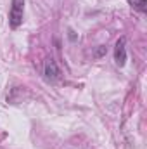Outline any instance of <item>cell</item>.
I'll return each instance as SVG.
<instances>
[{
  "instance_id": "cell-1",
  "label": "cell",
  "mask_w": 147,
  "mask_h": 149,
  "mask_svg": "<svg viewBox=\"0 0 147 149\" xmlns=\"http://www.w3.org/2000/svg\"><path fill=\"white\" fill-rule=\"evenodd\" d=\"M23 17H24V0H12L10 5V12H9V24L10 28H19L23 24Z\"/></svg>"
},
{
  "instance_id": "cell-4",
  "label": "cell",
  "mask_w": 147,
  "mask_h": 149,
  "mask_svg": "<svg viewBox=\"0 0 147 149\" xmlns=\"http://www.w3.org/2000/svg\"><path fill=\"white\" fill-rule=\"evenodd\" d=\"M130 3V7H133L137 12H142L146 14L147 12V0H126Z\"/></svg>"
},
{
  "instance_id": "cell-3",
  "label": "cell",
  "mask_w": 147,
  "mask_h": 149,
  "mask_svg": "<svg viewBox=\"0 0 147 149\" xmlns=\"http://www.w3.org/2000/svg\"><path fill=\"white\" fill-rule=\"evenodd\" d=\"M43 74H45V78L50 80V81H55V80L61 76V70H59V66H57V63H55L54 59H49V61L45 63Z\"/></svg>"
},
{
  "instance_id": "cell-2",
  "label": "cell",
  "mask_w": 147,
  "mask_h": 149,
  "mask_svg": "<svg viewBox=\"0 0 147 149\" xmlns=\"http://www.w3.org/2000/svg\"><path fill=\"white\" fill-rule=\"evenodd\" d=\"M114 61L118 66H125L126 63V38L121 37L116 42V47H114Z\"/></svg>"
}]
</instances>
